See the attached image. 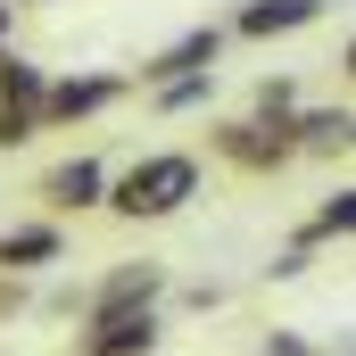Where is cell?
I'll list each match as a JSON object with an SVG mask.
<instances>
[{
    "label": "cell",
    "instance_id": "cell-12",
    "mask_svg": "<svg viewBox=\"0 0 356 356\" xmlns=\"http://www.w3.org/2000/svg\"><path fill=\"white\" fill-rule=\"evenodd\" d=\"M340 232H356V191H340V199H323V207L307 216V241H340Z\"/></svg>",
    "mask_w": 356,
    "mask_h": 356
},
{
    "label": "cell",
    "instance_id": "cell-4",
    "mask_svg": "<svg viewBox=\"0 0 356 356\" xmlns=\"http://www.w3.org/2000/svg\"><path fill=\"white\" fill-rule=\"evenodd\" d=\"M116 75H67V83H50V99H42V116L50 124H75V116H99L108 99H116Z\"/></svg>",
    "mask_w": 356,
    "mask_h": 356
},
{
    "label": "cell",
    "instance_id": "cell-14",
    "mask_svg": "<svg viewBox=\"0 0 356 356\" xmlns=\"http://www.w3.org/2000/svg\"><path fill=\"white\" fill-rule=\"evenodd\" d=\"M25 133H33V108H0V149H17Z\"/></svg>",
    "mask_w": 356,
    "mask_h": 356
},
{
    "label": "cell",
    "instance_id": "cell-16",
    "mask_svg": "<svg viewBox=\"0 0 356 356\" xmlns=\"http://www.w3.org/2000/svg\"><path fill=\"white\" fill-rule=\"evenodd\" d=\"M8 25H17V0H0V50H8Z\"/></svg>",
    "mask_w": 356,
    "mask_h": 356
},
{
    "label": "cell",
    "instance_id": "cell-13",
    "mask_svg": "<svg viewBox=\"0 0 356 356\" xmlns=\"http://www.w3.org/2000/svg\"><path fill=\"white\" fill-rule=\"evenodd\" d=\"M191 99H207V75H182V83H158V108H191Z\"/></svg>",
    "mask_w": 356,
    "mask_h": 356
},
{
    "label": "cell",
    "instance_id": "cell-5",
    "mask_svg": "<svg viewBox=\"0 0 356 356\" xmlns=\"http://www.w3.org/2000/svg\"><path fill=\"white\" fill-rule=\"evenodd\" d=\"M216 50H224V33H216V25H199V33H182L175 50H158V58H149L141 75H149V83H182V75H207V67H216Z\"/></svg>",
    "mask_w": 356,
    "mask_h": 356
},
{
    "label": "cell",
    "instance_id": "cell-11",
    "mask_svg": "<svg viewBox=\"0 0 356 356\" xmlns=\"http://www.w3.org/2000/svg\"><path fill=\"white\" fill-rule=\"evenodd\" d=\"M42 99H50L42 67H25V58H8V50H0V108H33V116H42Z\"/></svg>",
    "mask_w": 356,
    "mask_h": 356
},
{
    "label": "cell",
    "instance_id": "cell-17",
    "mask_svg": "<svg viewBox=\"0 0 356 356\" xmlns=\"http://www.w3.org/2000/svg\"><path fill=\"white\" fill-rule=\"evenodd\" d=\"M340 67H348V75H356V42H348V50H340Z\"/></svg>",
    "mask_w": 356,
    "mask_h": 356
},
{
    "label": "cell",
    "instance_id": "cell-8",
    "mask_svg": "<svg viewBox=\"0 0 356 356\" xmlns=\"http://www.w3.org/2000/svg\"><path fill=\"white\" fill-rule=\"evenodd\" d=\"M290 133H298V124H232L224 149H232L241 166H282V158H290Z\"/></svg>",
    "mask_w": 356,
    "mask_h": 356
},
{
    "label": "cell",
    "instance_id": "cell-10",
    "mask_svg": "<svg viewBox=\"0 0 356 356\" xmlns=\"http://www.w3.org/2000/svg\"><path fill=\"white\" fill-rule=\"evenodd\" d=\"M298 149H356V116H348V108H315V116H298Z\"/></svg>",
    "mask_w": 356,
    "mask_h": 356
},
{
    "label": "cell",
    "instance_id": "cell-9",
    "mask_svg": "<svg viewBox=\"0 0 356 356\" xmlns=\"http://www.w3.org/2000/svg\"><path fill=\"white\" fill-rule=\"evenodd\" d=\"M58 224H17V232H0V266H58Z\"/></svg>",
    "mask_w": 356,
    "mask_h": 356
},
{
    "label": "cell",
    "instance_id": "cell-6",
    "mask_svg": "<svg viewBox=\"0 0 356 356\" xmlns=\"http://www.w3.org/2000/svg\"><path fill=\"white\" fill-rule=\"evenodd\" d=\"M42 199H50V207H99V199H108V175H99V158H67L58 175L42 182Z\"/></svg>",
    "mask_w": 356,
    "mask_h": 356
},
{
    "label": "cell",
    "instance_id": "cell-3",
    "mask_svg": "<svg viewBox=\"0 0 356 356\" xmlns=\"http://www.w3.org/2000/svg\"><path fill=\"white\" fill-rule=\"evenodd\" d=\"M158 290H166V266H116L99 290H91V315H124V307H158Z\"/></svg>",
    "mask_w": 356,
    "mask_h": 356
},
{
    "label": "cell",
    "instance_id": "cell-2",
    "mask_svg": "<svg viewBox=\"0 0 356 356\" xmlns=\"http://www.w3.org/2000/svg\"><path fill=\"white\" fill-rule=\"evenodd\" d=\"M158 348V315L149 307H124V315H91L83 348L75 356H149Z\"/></svg>",
    "mask_w": 356,
    "mask_h": 356
},
{
    "label": "cell",
    "instance_id": "cell-15",
    "mask_svg": "<svg viewBox=\"0 0 356 356\" xmlns=\"http://www.w3.org/2000/svg\"><path fill=\"white\" fill-rule=\"evenodd\" d=\"M266 356H315V348H307V340H290V332H273V340H266Z\"/></svg>",
    "mask_w": 356,
    "mask_h": 356
},
{
    "label": "cell",
    "instance_id": "cell-1",
    "mask_svg": "<svg viewBox=\"0 0 356 356\" xmlns=\"http://www.w3.org/2000/svg\"><path fill=\"white\" fill-rule=\"evenodd\" d=\"M182 199H199V158H182V149L141 158L133 175L108 191V207H116V216H133V224H158V216H175Z\"/></svg>",
    "mask_w": 356,
    "mask_h": 356
},
{
    "label": "cell",
    "instance_id": "cell-7",
    "mask_svg": "<svg viewBox=\"0 0 356 356\" xmlns=\"http://www.w3.org/2000/svg\"><path fill=\"white\" fill-rule=\"evenodd\" d=\"M315 17H323V0H249V8H241V33H249V42H266V33L315 25Z\"/></svg>",
    "mask_w": 356,
    "mask_h": 356
}]
</instances>
